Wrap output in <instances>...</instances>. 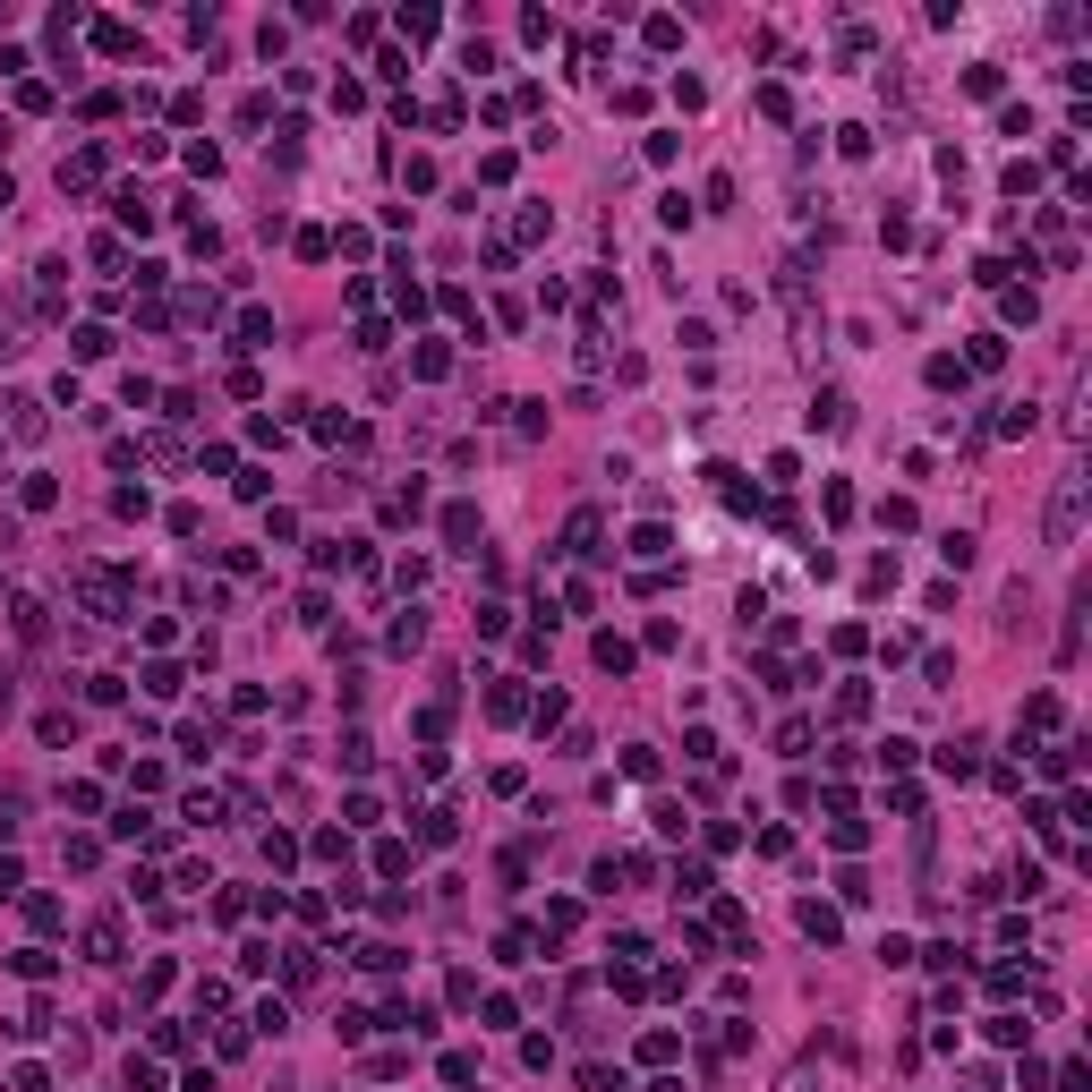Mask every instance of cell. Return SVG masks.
<instances>
[{"instance_id":"obj_1","label":"cell","mask_w":1092,"mask_h":1092,"mask_svg":"<svg viewBox=\"0 0 1092 1092\" xmlns=\"http://www.w3.org/2000/svg\"><path fill=\"white\" fill-rule=\"evenodd\" d=\"M1075 530H1084V478H1058V495H1049V521H1041V538L1049 546H1075Z\"/></svg>"},{"instance_id":"obj_4","label":"cell","mask_w":1092,"mask_h":1092,"mask_svg":"<svg viewBox=\"0 0 1092 1092\" xmlns=\"http://www.w3.org/2000/svg\"><path fill=\"white\" fill-rule=\"evenodd\" d=\"M257 342H274V316H265V307H248V316H239V350H257Z\"/></svg>"},{"instance_id":"obj_5","label":"cell","mask_w":1092,"mask_h":1092,"mask_svg":"<svg viewBox=\"0 0 1092 1092\" xmlns=\"http://www.w3.org/2000/svg\"><path fill=\"white\" fill-rule=\"evenodd\" d=\"M9 427H18L26 444H35V435H44V402H9Z\"/></svg>"},{"instance_id":"obj_3","label":"cell","mask_w":1092,"mask_h":1092,"mask_svg":"<svg viewBox=\"0 0 1092 1092\" xmlns=\"http://www.w3.org/2000/svg\"><path fill=\"white\" fill-rule=\"evenodd\" d=\"M598 666H606V674H632V641H615V632H598Z\"/></svg>"},{"instance_id":"obj_10","label":"cell","mask_w":1092,"mask_h":1092,"mask_svg":"<svg viewBox=\"0 0 1092 1092\" xmlns=\"http://www.w3.org/2000/svg\"><path fill=\"white\" fill-rule=\"evenodd\" d=\"M359 964H367V973H402V947L376 939V947H359Z\"/></svg>"},{"instance_id":"obj_9","label":"cell","mask_w":1092,"mask_h":1092,"mask_svg":"<svg viewBox=\"0 0 1092 1092\" xmlns=\"http://www.w3.org/2000/svg\"><path fill=\"white\" fill-rule=\"evenodd\" d=\"M802 930H811L819 947H836V913H828V905H802Z\"/></svg>"},{"instance_id":"obj_8","label":"cell","mask_w":1092,"mask_h":1092,"mask_svg":"<svg viewBox=\"0 0 1092 1092\" xmlns=\"http://www.w3.org/2000/svg\"><path fill=\"white\" fill-rule=\"evenodd\" d=\"M444 538H452V546H470V538H478V513H470V504H452V513H444Z\"/></svg>"},{"instance_id":"obj_6","label":"cell","mask_w":1092,"mask_h":1092,"mask_svg":"<svg viewBox=\"0 0 1092 1092\" xmlns=\"http://www.w3.org/2000/svg\"><path fill=\"white\" fill-rule=\"evenodd\" d=\"M589 538H598V513H572V521H563V546H572V555H589Z\"/></svg>"},{"instance_id":"obj_7","label":"cell","mask_w":1092,"mask_h":1092,"mask_svg":"<svg viewBox=\"0 0 1092 1092\" xmlns=\"http://www.w3.org/2000/svg\"><path fill=\"white\" fill-rule=\"evenodd\" d=\"M939 555H947V572H964V563H973V530H947Z\"/></svg>"},{"instance_id":"obj_2","label":"cell","mask_w":1092,"mask_h":1092,"mask_svg":"<svg viewBox=\"0 0 1092 1092\" xmlns=\"http://www.w3.org/2000/svg\"><path fill=\"white\" fill-rule=\"evenodd\" d=\"M86 956H94V964L120 956V921H94V930H86Z\"/></svg>"},{"instance_id":"obj_11","label":"cell","mask_w":1092,"mask_h":1092,"mask_svg":"<svg viewBox=\"0 0 1092 1092\" xmlns=\"http://www.w3.org/2000/svg\"><path fill=\"white\" fill-rule=\"evenodd\" d=\"M129 1092H163V1067H146V1058H129Z\"/></svg>"}]
</instances>
